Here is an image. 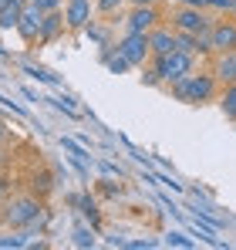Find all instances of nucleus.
<instances>
[{"label": "nucleus", "instance_id": "4468645a", "mask_svg": "<svg viewBox=\"0 0 236 250\" xmlns=\"http://www.w3.org/2000/svg\"><path fill=\"white\" fill-rule=\"evenodd\" d=\"M105 64H108V71H112V75H125V71L132 68V64L118 54V47H105Z\"/></svg>", "mask_w": 236, "mask_h": 250}, {"label": "nucleus", "instance_id": "5701e85b", "mask_svg": "<svg viewBox=\"0 0 236 250\" xmlns=\"http://www.w3.org/2000/svg\"><path fill=\"white\" fill-rule=\"evenodd\" d=\"M186 7H206V0H182Z\"/></svg>", "mask_w": 236, "mask_h": 250}, {"label": "nucleus", "instance_id": "423d86ee", "mask_svg": "<svg viewBox=\"0 0 236 250\" xmlns=\"http://www.w3.org/2000/svg\"><path fill=\"white\" fill-rule=\"evenodd\" d=\"M44 7L40 3H34V0H24L20 3V17H17V34L24 38V41H38L40 38V24H44Z\"/></svg>", "mask_w": 236, "mask_h": 250}, {"label": "nucleus", "instance_id": "2eb2a0df", "mask_svg": "<svg viewBox=\"0 0 236 250\" xmlns=\"http://www.w3.org/2000/svg\"><path fill=\"white\" fill-rule=\"evenodd\" d=\"M219 108L226 112V119H236V82L226 84V91L219 95Z\"/></svg>", "mask_w": 236, "mask_h": 250}, {"label": "nucleus", "instance_id": "9d476101", "mask_svg": "<svg viewBox=\"0 0 236 250\" xmlns=\"http://www.w3.org/2000/svg\"><path fill=\"white\" fill-rule=\"evenodd\" d=\"M206 41H209V51H230V47H236V27L233 24L216 21V24L209 27Z\"/></svg>", "mask_w": 236, "mask_h": 250}, {"label": "nucleus", "instance_id": "bb28decb", "mask_svg": "<svg viewBox=\"0 0 236 250\" xmlns=\"http://www.w3.org/2000/svg\"><path fill=\"white\" fill-rule=\"evenodd\" d=\"M0 193H3V189H0Z\"/></svg>", "mask_w": 236, "mask_h": 250}, {"label": "nucleus", "instance_id": "9b49d317", "mask_svg": "<svg viewBox=\"0 0 236 250\" xmlns=\"http://www.w3.org/2000/svg\"><path fill=\"white\" fill-rule=\"evenodd\" d=\"M149 47H152V58L158 54H169V51H176L179 44H176V27H152L149 31Z\"/></svg>", "mask_w": 236, "mask_h": 250}, {"label": "nucleus", "instance_id": "7ed1b4c3", "mask_svg": "<svg viewBox=\"0 0 236 250\" xmlns=\"http://www.w3.org/2000/svg\"><path fill=\"white\" fill-rule=\"evenodd\" d=\"M40 203L38 200H31V196H20V200H10L7 209H3V223L7 227H14V230H27V227H34L40 220Z\"/></svg>", "mask_w": 236, "mask_h": 250}, {"label": "nucleus", "instance_id": "6ab92c4d", "mask_svg": "<svg viewBox=\"0 0 236 250\" xmlns=\"http://www.w3.org/2000/svg\"><path fill=\"white\" fill-rule=\"evenodd\" d=\"M206 7H216V10H236V0H206Z\"/></svg>", "mask_w": 236, "mask_h": 250}, {"label": "nucleus", "instance_id": "a878e982", "mask_svg": "<svg viewBox=\"0 0 236 250\" xmlns=\"http://www.w3.org/2000/svg\"><path fill=\"white\" fill-rule=\"evenodd\" d=\"M17 3H24V0H17Z\"/></svg>", "mask_w": 236, "mask_h": 250}, {"label": "nucleus", "instance_id": "0eeeda50", "mask_svg": "<svg viewBox=\"0 0 236 250\" xmlns=\"http://www.w3.org/2000/svg\"><path fill=\"white\" fill-rule=\"evenodd\" d=\"M158 27V10L156 7H132L125 17V34H149Z\"/></svg>", "mask_w": 236, "mask_h": 250}, {"label": "nucleus", "instance_id": "aec40b11", "mask_svg": "<svg viewBox=\"0 0 236 250\" xmlns=\"http://www.w3.org/2000/svg\"><path fill=\"white\" fill-rule=\"evenodd\" d=\"M169 244H176V247H193V240H186L182 233H169Z\"/></svg>", "mask_w": 236, "mask_h": 250}, {"label": "nucleus", "instance_id": "1a4fd4ad", "mask_svg": "<svg viewBox=\"0 0 236 250\" xmlns=\"http://www.w3.org/2000/svg\"><path fill=\"white\" fill-rule=\"evenodd\" d=\"M91 21V0H68L64 3V24L71 31H84Z\"/></svg>", "mask_w": 236, "mask_h": 250}, {"label": "nucleus", "instance_id": "f03ea898", "mask_svg": "<svg viewBox=\"0 0 236 250\" xmlns=\"http://www.w3.org/2000/svg\"><path fill=\"white\" fill-rule=\"evenodd\" d=\"M193 64H196V54L176 47V51H169V54H158L152 71H156L158 84H172V82H179V78H186V75L193 71Z\"/></svg>", "mask_w": 236, "mask_h": 250}, {"label": "nucleus", "instance_id": "f257e3e1", "mask_svg": "<svg viewBox=\"0 0 236 250\" xmlns=\"http://www.w3.org/2000/svg\"><path fill=\"white\" fill-rule=\"evenodd\" d=\"M172 88V95L179 98V102H189V105H206V102H213L216 98V78H213V71L209 75H186V78H179V82L169 84Z\"/></svg>", "mask_w": 236, "mask_h": 250}, {"label": "nucleus", "instance_id": "ddd939ff", "mask_svg": "<svg viewBox=\"0 0 236 250\" xmlns=\"http://www.w3.org/2000/svg\"><path fill=\"white\" fill-rule=\"evenodd\" d=\"M17 17H20V3L10 0L0 7V31H17Z\"/></svg>", "mask_w": 236, "mask_h": 250}, {"label": "nucleus", "instance_id": "412c9836", "mask_svg": "<svg viewBox=\"0 0 236 250\" xmlns=\"http://www.w3.org/2000/svg\"><path fill=\"white\" fill-rule=\"evenodd\" d=\"M34 3H40L44 10H58L61 7V0H34Z\"/></svg>", "mask_w": 236, "mask_h": 250}, {"label": "nucleus", "instance_id": "a211bd4d", "mask_svg": "<svg viewBox=\"0 0 236 250\" xmlns=\"http://www.w3.org/2000/svg\"><path fill=\"white\" fill-rule=\"evenodd\" d=\"M121 3H128V0H98L95 7H98V14H115Z\"/></svg>", "mask_w": 236, "mask_h": 250}, {"label": "nucleus", "instance_id": "6e6552de", "mask_svg": "<svg viewBox=\"0 0 236 250\" xmlns=\"http://www.w3.org/2000/svg\"><path fill=\"white\" fill-rule=\"evenodd\" d=\"M213 78H216V84H233L236 82V47H230V51H216Z\"/></svg>", "mask_w": 236, "mask_h": 250}, {"label": "nucleus", "instance_id": "b1692460", "mask_svg": "<svg viewBox=\"0 0 236 250\" xmlns=\"http://www.w3.org/2000/svg\"><path fill=\"white\" fill-rule=\"evenodd\" d=\"M0 139H3V122H0Z\"/></svg>", "mask_w": 236, "mask_h": 250}, {"label": "nucleus", "instance_id": "4be33fe9", "mask_svg": "<svg viewBox=\"0 0 236 250\" xmlns=\"http://www.w3.org/2000/svg\"><path fill=\"white\" fill-rule=\"evenodd\" d=\"M132 7H156V0H128Z\"/></svg>", "mask_w": 236, "mask_h": 250}, {"label": "nucleus", "instance_id": "20e7f679", "mask_svg": "<svg viewBox=\"0 0 236 250\" xmlns=\"http://www.w3.org/2000/svg\"><path fill=\"white\" fill-rule=\"evenodd\" d=\"M213 24H216V21L206 17L202 7H186V3H182V7L176 10V17H172V27H176V31H186V34H196V38L209 34Z\"/></svg>", "mask_w": 236, "mask_h": 250}, {"label": "nucleus", "instance_id": "f3484780", "mask_svg": "<svg viewBox=\"0 0 236 250\" xmlns=\"http://www.w3.org/2000/svg\"><path fill=\"white\" fill-rule=\"evenodd\" d=\"M61 146H64V149H68V152H71V156H75V159H78L81 166H84V159H88V152H84V149H81L78 142H71V139H61Z\"/></svg>", "mask_w": 236, "mask_h": 250}, {"label": "nucleus", "instance_id": "39448f33", "mask_svg": "<svg viewBox=\"0 0 236 250\" xmlns=\"http://www.w3.org/2000/svg\"><path fill=\"white\" fill-rule=\"evenodd\" d=\"M118 54L132 64V68H142L149 58H152V47H149V34H121L118 38Z\"/></svg>", "mask_w": 236, "mask_h": 250}, {"label": "nucleus", "instance_id": "f8f14e48", "mask_svg": "<svg viewBox=\"0 0 236 250\" xmlns=\"http://www.w3.org/2000/svg\"><path fill=\"white\" fill-rule=\"evenodd\" d=\"M64 27V14H58V10H47L44 14V24H40V38L38 41H54V34Z\"/></svg>", "mask_w": 236, "mask_h": 250}, {"label": "nucleus", "instance_id": "393cba45", "mask_svg": "<svg viewBox=\"0 0 236 250\" xmlns=\"http://www.w3.org/2000/svg\"><path fill=\"white\" fill-rule=\"evenodd\" d=\"M3 3H10V0H0V7H3Z\"/></svg>", "mask_w": 236, "mask_h": 250}, {"label": "nucleus", "instance_id": "dca6fc26", "mask_svg": "<svg viewBox=\"0 0 236 250\" xmlns=\"http://www.w3.org/2000/svg\"><path fill=\"white\" fill-rule=\"evenodd\" d=\"M71 244H75V247H95V233H91L88 227H75Z\"/></svg>", "mask_w": 236, "mask_h": 250}]
</instances>
